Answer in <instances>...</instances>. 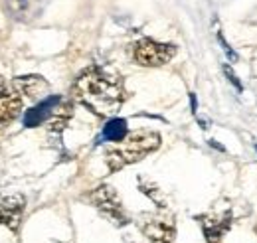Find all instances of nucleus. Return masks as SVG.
<instances>
[{
    "mask_svg": "<svg viewBox=\"0 0 257 243\" xmlns=\"http://www.w3.org/2000/svg\"><path fill=\"white\" fill-rule=\"evenodd\" d=\"M198 221L202 225L206 243H222L227 229L231 227V212L204 213V215H198Z\"/></svg>",
    "mask_w": 257,
    "mask_h": 243,
    "instance_id": "8",
    "label": "nucleus"
},
{
    "mask_svg": "<svg viewBox=\"0 0 257 243\" xmlns=\"http://www.w3.org/2000/svg\"><path fill=\"white\" fill-rule=\"evenodd\" d=\"M24 99L14 83L0 81V127H6L14 121L22 111Z\"/></svg>",
    "mask_w": 257,
    "mask_h": 243,
    "instance_id": "6",
    "label": "nucleus"
},
{
    "mask_svg": "<svg viewBox=\"0 0 257 243\" xmlns=\"http://www.w3.org/2000/svg\"><path fill=\"white\" fill-rule=\"evenodd\" d=\"M176 48L172 44H162L151 38H143L133 46V58L143 67H159L174 58Z\"/></svg>",
    "mask_w": 257,
    "mask_h": 243,
    "instance_id": "3",
    "label": "nucleus"
},
{
    "mask_svg": "<svg viewBox=\"0 0 257 243\" xmlns=\"http://www.w3.org/2000/svg\"><path fill=\"white\" fill-rule=\"evenodd\" d=\"M190 101H192V111L196 113V97L194 95H190Z\"/></svg>",
    "mask_w": 257,
    "mask_h": 243,
    "instance_id": "15",
    "label": "nucleus"
},
{
    "mask_svg": "<svg viewBox=\"0 0 257 243\" xmlns=\"http://www.w3.org/2000/svg\"><path fill=\"white\" fill-rule=\"evenodd\" d=\"M141 190L147 194V196H151L153 198V202H157L161 208H164V198L161 196V192H159V188L157 186H153V184H145V182H141Z\"/></svg>",
    "mask_w": 257,
    "mask_h": 243,
    "instance_id": "13",
    "label": "nucleus"
},
{
    "mask_svg": "<svg viewBox=\"0 0 257 243\" xmlns=\"http://www.w3.org/2000/svg\"><path fill=\"white\" fill-rule=\"evenodd\" d=\"M87 198L97 210L109 221H113L115 225H127L128 223V215L123 208V204H121V200H119V194L115 192V188L105 186V184L97 186Z\"/></svg>",
    "mask_w": 257,
    "mask_h": 243,
    "instance_id": "4",
    "label": "nucleus"
},
{
    "mask_svg": "<svg viewBox=\"0 0 257 243\" xmlns=\"http://www.w3.org/2000/svg\"><path fill=\"white\" fill-rule=\"evenodd\" d=\"M161 147V135L155 131H137L115 143L105 152V160L111 172H117L128 164H135Z\"/></svg>",
    "mask_w": 257,
    "mask_h": 243,
    "instance_id": "2",
    "label": "nucleus"
},
{
    "mask_svg": "<svg viewBox=\"0 0 257 243\" xmlns=\"http://www.w3.org/2000/svg\"><path fill=\"white\" fill-rule=\"evenodd\" d=\"M12 83L16 85L18 91L22 93V95H26L28 99H40V97H44V93L48 91V83H46V79L40 77V75L16 77Z\"/></svg>",
    "mask_w": 257,
    "mask_h": 243,
    "instance_id": "11",
    "label": "nucleus"
},
{
    "mask_svg": "<svg viewBox=\"0 0 257 243\" xmlns=\"http://www.w3.org/2000/svg\"><path fill=\"white\" fill-rule=\"evenodd\" d=\"M127 121L125 119H119V117H113L109 119L107 125L103 127V141H109V143H119L127 137Z\"/></svg>",
    "mask_w": 257,
    "mask_h": 243,
    "instance_id": "12",
    "label": "nucleus"
},
{
    "mask_svg": "<svg viewBox=\"0 0 257 243\" xmlns=\"http://www.w3.org/2000/svg\"><path fill=\"white\" fill-rule=\"evenodd\" d=\"M71 95L97 117L115 115L127 99L123 79L99 65H91L79 73L71 87Z\"/></svg>",
    "mask_w": 257,
    "mask_h": 243,
    "instance_id": "1",
    "label": "nucleus"
},
{
    "mask_svg": "<svg viewBox=\"0 0 257 243\" xmlns=\"http://www.w3.org/2000/svg\"><path fill=\"white\" fill-rule=\"evenodd\" d=\"M46 4L48 0H10V12L16 20L30 22L42 14Z\"/></svg>",
    "mask_w": 257,
    "mask_h": 243,
    "instance_id": "10",
    "label": "nucleus"
},
{
    "mask_svg": "<svg viewBox=\"0 0 257 243\" xmlns=\"http://www.w3.org/2000/svg\"><path fill=\"white\" fill-rule=\"evenodd\" d=\"M141 231L151 243H174L176 223L172 215L164 213H147L139 221Z\"/></svg>",
    "mask_w": 257,
    "mask_h": 243,
    "instance_id": "5",
    "label": "nucleus"
},
{
    "mask_svg": "<svg viewBox=\"0 0 257 243\" xmlns=\"http://www.w3.org/2000/svg\"><path fill=\"white\" fill-rule=\"evenodd\" d=\"M60 101H62V99L56 97V95L42 99L38 105H34L30 111L24 113V127L34 129V127H38V125H42V123H48V119L52 117V113H54V109H56V105H58Z\"/></svg>",
    "mask_w": 257,
    "mask_h": 243,
    "instance_id": "9",
    "label": "nucleus"
},
{
    "mask_svg": "<svg viewBox=\"0 0 257 243\" xmlns=\"http://www.w3.org/2000/svg\"><path fill=\"white\" fill-rule=\"evenodd\" d=\"M224 71H225V75H227V77H229V81H231V83H233V85H235V87H237V91H241V89H243V87H241V83H239V81H237V77H235V73H233V71H231V69H229V67H227V65H225V67H224Z\"/></svg>",
    "mask_w": 257,
    "mask_h": 243,
    "instance_id": "14",
    "label": "nucleus"
},
{
    "mask_svg": "<svg viewBox=\"0 0 257 243\" xmlns=\"http://www.w3.org/2000/svg\"><path fill=\"white\" fill-rule=\"evenodd\" d=\"M26 208V198L22 194H0V225L16 231Z\"/></svg>",
    "mask_w": 257,
    "mask_h": 243,
    "instance_id": "7",
    "label": "nucleus"
}]
</instances>
